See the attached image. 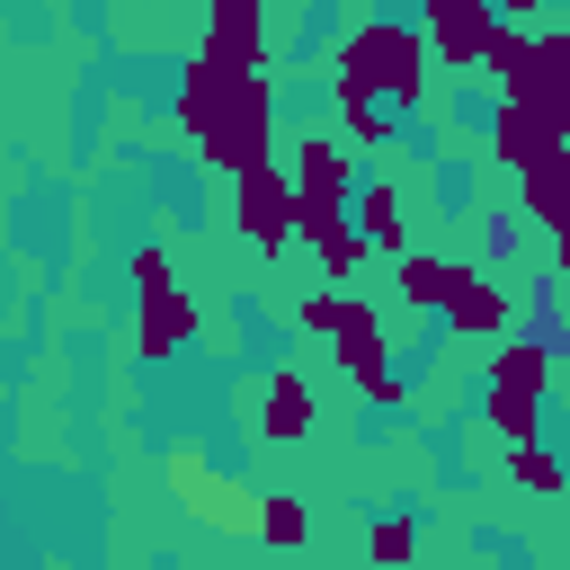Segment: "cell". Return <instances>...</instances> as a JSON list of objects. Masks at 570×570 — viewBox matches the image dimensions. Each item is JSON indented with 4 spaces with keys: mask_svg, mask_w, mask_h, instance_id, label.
<instances>
[{
    "mask_svg": "<svg viewBox=\"0 0 570 570\" xmlns=\"http://www.w3.org/2000/svg\"><path fill=\"white\" fill-rule=\"evenodd\" d=\"M196 321H205L196 294H187V285H160V294H142V330H134V338H142V356H169V347L196 338Z\"/></svg>",
    "mask_w": 570,
    "mask_h": 570,
    "instance_id": "cell-14",
    "label": "cell"
},
{
    "mask_svg": "<svg viewBox=\"0 0 570 570\" xmlns=\"http://www.w3.org/2000/svg\"><path fill=\"white\" fill-rule=\"evenodd\" d=\"M534 53H543V71H570V18H552V27L534 36Z\"/></svg>",
    "mask_w": 570,
    "mask_h": 570,
    "instance_id": "cell-27",
    "label": "cell"
},
{
    "mask_svg": "<svg viewBox=\"0 0 570 570\" xmlns=\"http://www.w3.org/2000/svg\"><path fill=\"white\" fill-rule=\"evenodd\" d=\"M356 401H365V410H401V401H410V374H392V365H383V374H365V383H356Z\"/></svg>",
    "mask_w": 570,
    "mask_h": 570,
    "instance_id": "cell-26",
    "label": "cell"
},
{
    "mask_svg": "<svg viewBox=\"0 0 570 570\" xmlns=\"http://www.w3.org/2000/svg\"><path fill=\"white\" fill-rule=\"evenodd\" d=\"M338 312H347V285H312V294L294 303V338H330Z\"/></svg>",
    "mask_w": 570,
    "mask_h": 570,
    "instance_id": "cell-24",
    "label": "cell"
},
{
    "mask_svg": "<svg viewBox=\"0 0 570 570\" xmlns=\"http://www.w3.org/2000/svg\"><path fill=\"white\" fill-rule=\"evenodd\" d=\"M481 71H490V80H499V98H508V89H517V80L534 71V27H517V18H499V36L481 45Z\"/></svg>",
    "mask_w": 570,
    "mask_h": 570,
    "instance_id": "cell-19",
    "label": "cell"
},
{
    "mask_svg": "<svg viewBox=\"0 0 570 570\" xmlns=\"http://www.w3.org/2000/svg\"><path fill=\"white\" fill-rule=\"evenodd\" d=\"M330 98H338V125H347L356 151H383V142H392V107H383V98H365L356 80H330Z\"/></svg>",
    "mask_w": 570,
    "mask_h": 570,
    "instance_id": "cell-18",
    "label": "cell"
},
{
    "mask_svg": "<svg viewBox=\"0 0 570 570\" xmlns=\"http://www.w3.org/2000/svg\"><path fill=\"white\" fill-rule=\"evenodd\" d=\"M330 80H356L392 116H419L428 107V36L401 27V18H356L338 36V53H330Z\"/></svg>",
    "mask_w": 570,
    "mask_h": 570,
    "instance_id": "cell-2",
    "label": "cell"
},
{
    "mask_svg": "<svg viewBox=\"0 0 570 570\" xmlns=\"http://www.w3.org/2000/svg\"><path fill=\"white\" fill-rule=\"evenodd\" d=\"M205 45L267 71V0H205Z\"/></svg>",
    "mask_w": 570,
    "mask_h": 570,
    "instance_id": "cell-12",
    "label": "cell"
},
{
    "mask_svg": "<svg viewBox=\"0 0 570 570\" xmlns=\"http://www.w3.org/2000/svg\"><path fill=\"white\" fill-rule=\"evenodd\" d=\"M365 552H374V570H410L419 561V517H374L365 525Z\"/></svg>",
    "mask_w": 570,
    "mask_h": 570,
    "instance_id": "cell-22",
    "label": "cell"
},
{
    "mask_svg": "<svg viewBox=\"0 0 570 570\" xmlns=\"http://www.w3.org/2000/svg\"><path fill=\"white\" fill-rule=\"evenodd\" d=\"M294 205H303V196H294V178H285L276 160L232 178V223H240V240H249L258 258H276V249L294 240Z\"/></svg>",
    "mask_w": 570,
    "mask_h": 570,
    "instance_id": "cell-5",
    "label": "cell"
},
{
    "mask_svg": "<svg viewBox=\"0 0 570 570\" xmlns=\"http://www.w3.org/2000/svg\"><path fill=\"white\" fill-rule=\"evenodd\" d=\"M543 9H552V0H499V18H517V27H534Z\"/></svg>",
    "mask_w": 570,
    "mask_h": 570,
    "instance_id": "cell-28",
    "label": "cell"
},
{
    "mask_svg": "<svg viewBox=\"0 0 570 570\" xmlns=\"http://www.w3.org/2000/svg\"><path fill=\"white\" fill-rule=\"evenodd\" d=\"M294 196H303V205H347V196H356V160H347L338 142L303 134V142H294Z\"/></svg>",
    "mask_w": 570,
    "mask_h": 570,
    "instance_id": "cell-11",
    "label": "cell"
},
{
    "mask_svg": "<svg viewBox=\"0 0 570 570\" xmlns=\"http://www.w3.org/2000/svg\"><path fill=\"white\" fill-rule=\"evenodd\" d=\"M312 419H321L312 383H303L294 365H276V374L258 383V410H249V428H258L267 445H303V436H312Z\"/></svg>",
    "mask_w": 570,
    "mask_h": 570,
    "instance_id": "cell-8",
    "label": "cell"
},
{
    "mask_svg": "<svg viewBox=\"0 0 570 570\" xmlns=\"http://www.w3.org/2000/svg\"><path fill=\"white\" fill-rule=\"evenodd\" d=\"M160 481H169V499H178V508H187L196 525H214V534H240V543H258V508H267V499H258L249 481H232V472H223V463H214V454H205L196 436H178V445L160 454Z\"/></svg>",
    "mask_w": 570,
    "mask_h": 570,
    "instance_id": "cell-3",
    "label": "cell"
},
{
    "mask_svg": "<svg viewBox=\"0 0 570 570\" xmlns=\"http://www.w3.org/2000/svg\"><path fill=\"white\" fill-rule=\"evenodd\" d=\"M552 142H561V134H552L534 107H517V98H499V107H490V151H499L508 169H525V160H534V151H552Z\"/></svg>",
    "mask_w": 570,
    "mask_h": 570,
    "instance_id": "cell-15",
    "label": "cell"
},
{
    "mask_svg": "<svg viewBox=\"0 0 570 570\" xmlns=\"http://www.w3.org/2000/svg\"><path fill=\"white\" fill-rule=\"evenodd\" d=\"M552 267H561V276H570V223H561V232H552Z\"/></svg>",
    "mask_w": 570,
    "mask_h": 570,
    "instance_id": "cell-29",
    "label": "cell"
},
{
    "mask_svg": "<svg viewBox=\"0 0 570 570\" xmlns=\"http://www.w3.org/2000/svg\"><path fill=\"white\" fill-rule=\"evenodd\" d=\"M508 312H517V303H508V285H481V276H472V285L445 303V330H454V338H499V330H508Z\"/></svg>",
    "mask_w": 570,
    "mask_h": 570,
    "instance_id": "cell-17",
    "label": "cell"
},
{
    "mask_svg": "<svg viewBox=\"0 0 570 570\" xmlns=\"http://www.w3.org/2000/svg\"><path fill=\"white\" fill-rule=\"evenodd\" d=\"M543 392H552V347H543V338H508V347L490 356V383H481V419L499 428V445L534 436Z\"/></svg>",
    "mask_w": 570,
    "mask_h": 570,
    "instance_id": "cell-4",
    "label": "cell"
},
{
    "mask_svg": "<svg viewBox=\"0 0 570 570\" xmlns=\"http://www.w3.org/2000/svg\"><path fill=\"white\" fill-rule=\"evenodd\" d=\"M330 356H338V374H347V383H365V374H383V365H392V338H383V312L347 294V312H338V330H330Z\"/></svg>",
    "mask_w": 570,
    "mask_h": 570,
    "instance_id": "cell-9",
    "label": "cell"
},
{
    "mask_svg": "<svg viewBox=\"0 0 570 570\" xmlns=\"http://www.w3.org/2000/svg\"><path fill=\"white\" fill-rule=\"evenodd\" d=\"M508 481H517V490H534V499H552V490L570 481V463H561L543 436H517V445H508Z\"/></svg>",
    "mask_w": 570,
    "mask_h": 570,
    "instance_id": "cell-21",
    "label": "cell"
},
{
    "mask_svg": "<svg viewBox=\"0 0 570 570\" xmlns=\"http://www.w3.org/2000/svg\"><path fill=\"white\" fill-rule=\"evenodd\" d=\"M294 240L321 258V285H347V276L365 267V249H374L347 205H294Z\"/></svg>",
    "mask_w": 570,
    "mask_h": 570,
    "instance_id": "cell-6",
    "label": "cell"
},
{
    "mask_svg": "<svg viewBox=\"0 0 570 570\" xmlns=\"http://www.w3.org/2000/svg\"><path fill=\"white\" fill-rule=\"evenodd\" d=\"M356 232H365L374 249H392V258L410 249V214H401V187H392V178H365V187H356Z\"/></svg>",
    "mask_w": 570,
    "mask_h": 570,
    "instance_id": "cell-16",
    "label": "cell"
},
{
    "mask_svg": "<svg viewBox=\"0 0 570 570\" xmlns=\"http://www.w3.org/2000/svg\"><path fill=\"white\" fill-rule=\"evenodd\" d=\"M490 36H499V0H428V53L445 71H481Z\"/></svg>",
    "mask_w": 570,
    "mask_h": 570,
    "instance_id": "cell-7",
    "label": "cell"
},
{
    "mask_svg": "<svg viewBox=\"0 0 570 570\" xmlns=\"http://www.w3.org/2000/svg\"><path fill=\"white\" fill-rule=\"evenodd\" d=\"M472 285V267L463 258H428V249H401V303L410 312H436L445 321V303Z\"/></svg>",
    "mask_w": 570,
    "mask_h": 570,
    "instance_id": "cell-13",
    "label": "cell"
},
{
    "mask_svg": "<svg viewBox=\"0 0 570 570\" xmlns=\"http://www.w3.org/2000/svg\"><path fill=\"white\" fill-rule=\"evenodd\" d=\"M125 285H134V294H160V285H178V276H169V249H160V240H142V249L125 258Z\"/></svg>",
    "mask_w": 570,
    "mask_h": 570,
    "instance_id": "cell-25",
    "label": "cell"
},
{
    "mask_svg": "<svg viewBox=\"0 0 570 570\" xmlns=\"http://www.w3.org/2000/svg\"><path fill=\"white\" fill-rule=\"evenodd\" d=\"M517 205H525V223H543V232L570 223V142H552V151H534V160L517 169Z\"/></svg>",
    "mask_w": 570,
    "mask_h": 570,
    "instance_id": "cell-10",
    "label": "cell"
},
{
    "mask_svg": "<svg viewBox=\"0 0 570 570\" xmlns=\"http://www.w3.org/2000/svg\"><path fill=\"white\" fill-rule=\"evenodd\" d=\"M169 116H178V134H187L223 178L276 160V80H267L258 62H232L223 45H196V53H187Z\"/></svg>",
    "mask_w": 570,
    "mask_h": 570,
    "instance_id": "cell-1",
    "label": "cell"
},
{
    "mask_svg": "<svg viewBox=\"0 0 570 570\" xmlns=\"http://www.w3.org/2000/svg\"><path fill=\"white\" fill-rule=\"evenodd\" d=\"M258 543H267V552H294V543H312V517H303V499H267V508H258Z\"/></svg>",
    "mask_w": 570,
    "mask_h": 570,
    "instance_id": "cell-23",
    "label": "cell"
},
{
    "mask_svg": "<svg viewBox=\"0 0 570 570\" xmlns=\"http://www.w3.org/2000/svg\"><path fill=\"white\" fill-rule=\"evenodd\" d=\"M508 98H517V107H534V116H543V125L570 142V71H543V53H534V71H525Z\"/></svg>",
    "mask_w": 570,
    "mask_h": 570,
    "instance_id": "cell-20",
    "label": "cell"
}]
</instances>
